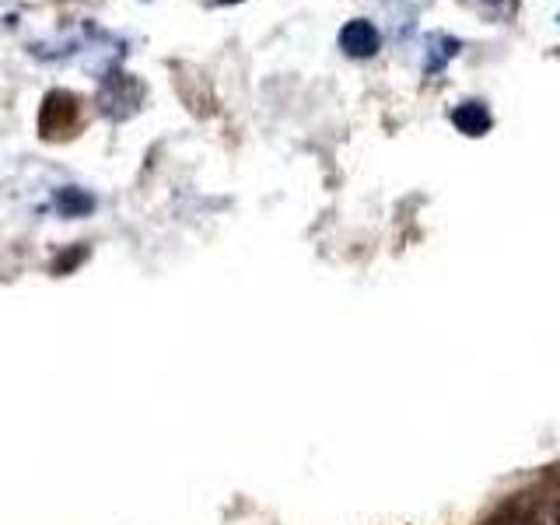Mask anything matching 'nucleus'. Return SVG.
<instances>
[{
  "mask_svg": "<svg viewBox=\"0 0 560 525\" xmlns=\"http://www.w3.org/2000/svg\"><path fill=\"white\" fill-rule=\"evenodd\" d=\"M74 119H78V98L74 95H67V92L46 95L43 119H39L43 137H63V130L74 127Z\"/></svg>",
  "mask_w": 560,
  "mask_h": 525,
  "instance_id": "f257e3e1",
  "label": "nucleus"
},
{
  "mask_svg": "<svg viewBox=\"0 0 560 525\" xmlns=\"http://www.w3.org/2000/svg\"><path fill=\"white\" fill-rule=\"evenodd\" d=\"M340 46L350 52V57H375V52H378V32H375L372 22L358 18V22H347L343 25Z\"/></svg>",
  "mask_w": 560,
  "mask_h": 525,
  "instance_id": "7ed1b4c3",
  "label": "nucleus"
},
{
  "mask_svg": "<svg viewBox=\"0 0 560 525\" xmlns=\"http://www.w3.org/2000/svg\"><path fill=\"white\" fill-rule=\"evenodd\" d=\"M483 525H539V501L529 494H515L508 498L501 508L487 515Z\"/></svg>",
  "mask_w": 560,
  "mask_h": 525,
  "instance_id": "f03ea898",
  "label": "nucleus"
},
{
  "mask_svg": "<svg viewBox=\"0 0 560 525\" xmlns=\"http://www.w3.org/2000/svg\"><path fill=\"white\" fill-rule=\"evenodd\" d=\"M452 122H455V127H459L466 137H483V133L490 130V113H487V105H483V102H463V105H455Z\"/></svg>",
  "mask_w": 560,
  "mask_h": 525,
  "instance_id": "20e7f679",
  "label": "nucleus"
},
{
  "mask_svg": "<svg viewBox=\"0 0 560 525\" xmlns=\"http://www.w3.org/2000/svg\"><path fill=\"white\" fill-rule=\"evenodd\" d=\"M57 207L63 210V214L78 218V214H84V210H92V197L81 192V189H74V186H67V189L57 192Z\"/></svg>",
  "mask_w": 560,
  "mask_h": 525,
  "instance_id": "39448f33",
  "label": "nucleus"
},
{
  "mask_svg": "<svg viewBox=\"0 0 560 525\" xmlns=\"http://www.w3.org/2000/svg\"><path fill=\"white\" fill-rule=\"evenodd\" d=\"M557 525H560V508H557Z\"/></svg>",
  "mask_w": 560,
  "mask_h": 525,
  "instance_id": "423d86ee",
  "label": "nucleus"
}]
</instances>
